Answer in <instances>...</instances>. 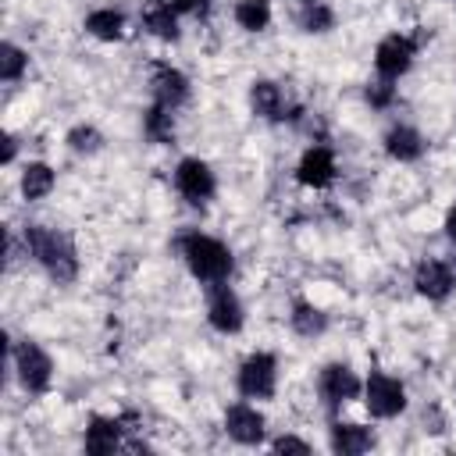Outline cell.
I'll use <instances>...</instances> for the list:
<instances>
[{
    "instance_id": "4316f807",
    "label": "cell",
    "mask_w": 456,
    "mask_h": 456,
    "mask_svg": "<svg viewBox=\"0 0 456 456\" xmlns=\"http://www.w3.org/2000/svg\"><path fill=\"white\" fill-rule=\"evenodd\" d=\"M392 100H395V86H392V78H378V82L367 86V103H370V107H388Z\"/></svg>"
},
{
    "instance_id": "7a4b0ae2",
    "label": "cell",
    "mask_w": 456,
    "mask_h": 456,
    "mask_svg": "<svg viewBox=\"0 0 456 456\" xmlns=\"http://www.w3.org/2000/svg\"><path fill=\"white\" fill-rule=\"evenodd\" d=\"M178 249H182V260L192 271V278H200L207 285L228 281V274H232V249L221 239L203 235V232H189V235L178 239Z\"/></svg>"
},
{
    "instance_id": "5bb4252c",
    "label": "cell",
    "mask_w": 456,
    "mask_h": 456,
    "mask_svg": "<svg viewBox=\"0 0 456 456\" xmlns=\"http://www.w3.org/2000/svg\"><path fill=\"white\" fill-rule=\"evenodd\" d=\"M185 100H189V78L171 64H157L153 68V103L178 110Z\"/></svg>"
},
{
    "instance_id": "6da1fadb",
    "label": "cell",
    "mask_w": 456,
    "mask_h": 456,
    "mask_svg": "<svg viewBox=\"0 0 456 456\" xmlns=\"http://www.w3.org/2000/svg\"><path fill=\"white\" fill-rule=\"evenodd\" d=\"M25 249L36 256V264L53 278V281H71L78 274V253L75 242L46 224H28L25 228Z\"/></svg>"
},
{
    "instance_id": "83f0119b",
    "label": "cell",
    "mask_w": 456,
    "mask_h": 456,
    "mask_svg": "<svg viewBox=\"0 0 456 456\" xmlns=\"http://www.w3.org/2000/svg\"><path fill=\"white\" fill-rule=\"evenodd\" d=\"M271 449H274V452H310V445H306L303 438H296V435H281V438H274Z\"/></svg>"
},
{
    "instance_id": "8992f818",
    "label": "cell",
    "mask_w": 456,
    "mask_h": 456,
    "mask_svg": "<svg viewBox=\"0 0 456 456\" xmlns=\"http://www.w3.org/2000/svg\"><path fill=\"white\" fill-rule=\"evenodd\" d=\"M413 57H417V43H413L410 36H403V32H388V36L374 46V68H378L381 78H392V82L410 71Z\"/></svg>"
},
{
    "instance_id": "f1b7e54d",
    "label": "cell",
    "mask_w": 456,
    "mask_h": 456,
    "mask_svg": "<svg viewBox=\"0 0 456 456\" xmlns=\"http://www.w3.org/2000/svg\"><path fill=\"white\" fill-rule=\"evenodd\" d=\"M178 14H192V18H207L210 14V0H175Z\"/></svg>"
},
{
    "instance_id": "9c48e42d",
    "label": "cell",
    "mask_w": 456,
    "mask_h": 456,
    "mask_svg": "<svg viewBox=\"0 0 456 456\" xmlns=\"http://www.w3.org/2000/svg\"><path fill=\"white\" fill-rule=\"evenodd\" d=\"M224 431H228V438L239 442V445H260V442H264V431H267V420H264V413H260L256 406H249V403H232V406L224 410Z\"/></svg>"
},
{
    "instance_id": "8fae6325",
    "label": "cell",
    "mask_w": 456,
    "mask_h": 456,
    "mask_svg": "<svg viewBox=\"0 0 456 456\" xmlns=\"http://www.w3.org/2000/svg\"><path fill=\"white\" fill-rule=\"evenodd\" d=\"M452 285H456V274H452V267H449L445 260L428 256V260H420L417 271H413V289H417L424 299H431V303L449 299Z\"/></svg>"
},
{
    "instance_id": "3957f363",
    "label": "cell",
    "mask_w": 456,
    "mask_h": 456,
    "mask_svg": "<svg viewBox=\"0 0 456 456\" xmlns=\"http://www.w3.org/2000/svg\"><path fill=\"white\" fill-rule=\"evenodd\" d=\"M363 406L370 417L378 420H392L406 410V388L399 378L385 374V370H370V378L363 381Z\"/></svg>"
},
{
    "instance_id": "ac0fdd59",
    "label": "cell",
    "mask_w": 456,
    "mask_h": 456,
    "mask_svg": "<svg viewBox=\"0 0 456 456\" xmlns=\"http://www.w3.org/2000/svg\"><path fill=\"white\" fill-rule=\"evenodd\" d=\"M374 445V431L363 424H331V449L342 456H360Z\"/></svg>"
},
{
    "instance_id": "ba28073f",
    "label": "cell",
    "mask_w": 456,
    "mask_h": 456,
    "mask_svg": "<svg viewBox=\"0 0 456 456\" xmlns=\"http://www.w3.org/2000/svg\"><path fill=\"white\" fill-rule=\"evenodd\" d=\"M317 392L328 406H342V403H349L363 392V381L356 378V370L349 363H328L317 374Z\"/></svg>"
},
{
    "instance_id": "cb8c5ba5",
    "label": "cell",
    "mask_w": 456,
    "mask_h": 456,
    "mask_svg": "<svg viewBox=\"0 0 456 456\" xmlns=\"http://www.w3.org/2000/svg\"><path fill=\"white\" fill-rule=\"evenodd\" d=\"M25 68H28V53L21 46H14V43H4L0 46V78L4 82H18L25 75Z\"/></svg>"
},
{
    "instance_id": "d4e9b609",
    "label": "cell",
    "mask_w": 456,
    "mask_h": 456,
    "mask_svg": "<svg viewBox=\"0 0 456 456\" xmlns=\"http://www.w3.org/2000/svg\"><path fill=\"white\" fill-rule=\"evenodd\" d=\"M68 146H71V153L89 157V153H96V150L103 146V135H100L93 125H75V128L68 132Z\"/></svg>"
},
{
    "instance_id": "4dcf8cb0",
    "label": "cell",
    "mask_w": 456,
    "mask_h": 456,
    "mask_svg": "<svg viewBox=\"0 0 456 456\" xmlns=\"http://www.w3.org/2000/svg\"><path fill=\"white\" fill-rule=\"evenodd\" d=\"M445 232H449V239L456 242V207L449 210V217H445Z\"/></svg>"
},
{
    "instance_id": "ffe728a7",
    "label": "cell",
    "mask_w": 456,
    "mask_h": 456,
    "mask_svg": "<svg viewBox=\"0 0 456 456\" xmlns=\"http://www.w3.org/2000/svg\"><path fill=\"white\" fill-rule=\"evenodd\" d=\"M86 32L103 39V43H114V39L125 36V14L114 11V7H96V11L86 14Z\"/></svg>"
},
{
    "instance_id": "277c9868",
    "label": "cell",
    "mask_w": 456,
    "mask_h": 456,
    "mask_svg": "<svg viewBox=\"0 0 456 456\" xmlns=\"http://www.w3.org/2000/svg\"><path fill=\"white\" fill-rule=\"evenodd\" d=\"M14 374H18V381H21L25 392L39 395L53 381V360H50V353L43 346H36V342L25 338V342L14 346Z\"/></svg>"
},
{
    "instance_id": "4fadbf2b",
    "label": "cell",
    "mask_w": 456,
    "mask_h": 456,
    "mask_svg": "<svg viewBox=\"0 0 456 456\" xmlns=\"http://www.w3.org/2000/svg\"><path fill=\"white\" fill-rule=\"evenodd\" d=\"M125 420L128 417H89V428H86V452L93 456H107L121 445V431H125Z\"/></svg>"
},
{
    "instance_id": "7402d4cb",
    "label": "cell",
    "mask_w": 456,
    "mask_h": 456,
    "mask_svg": "<svg viewBox=\"0 0 456 456\" xmlns=\"http://www.w3.org/2000/svg\"><path fill=\"white\" fill-rule=\"evenodd\" d=\"M235 21L246 32H264L271 25V0H235Z\"/></svg>"
},
{
    "instance_id": "484cf974",
    "label": "cell",
    "mask_w": 456,
    "mask_h": 456,
    "mask_svg": "<svg viewBox=\"0 0 456 456\" xmlns=\"http://www.w3.org/2000/svg\"><path fill=\"white\" fill-rule=\"evenodd\" d=\"M331 25H335V14H331L328 4H321V0L306 4V14H303V28L306 32H328Z\"/></svg>"
},
{
    "instance_id": "d6986e66",
    "label": "cell",
    "mask_w": 456,
    "mask_h": 456,
    "mask_svg": "<svg viewBox=\"0 0 456 456\" xmlns=\"http://www.w3.org/2000/svg\"><path fill=\"white\" fill-rule=\"evenodd\" d=\"M53 185H57V175H53L50 164H43V160H28V164H25V171H21V196H25L28 203L50 196Z\"/></svg>"
},
{
    "instance_id": "30bf717a",
    "label": "cell",
    "mask_w": 456,
    "mask_h": 456,
    "mask_svg": "<svg viewBox=\"0 0 456 456\" xmlns=\"http://www.w3.org/2000/svg\"><path fill=\"white\" fill-rule=\"evenodd\" d=\"M207 321H210V328L214 331H221V335H235L239 328H242V321H246V314H242V303H239V296L221 281V285H214L210 289V303H207Z\"/></svg>"
},
{
    "instance_id": "9a60e30c",
    "label": "cell",
    "mask_w": 456,
    "mask_h": 456,
    "mask_svg": "<svg viewBox=\"0 0 456 456\" xmlns=\"http://www.w3.org/2000/svg\"><path fill=\"white\" fill-rule=\"evenodd\" d=\"M385 153L399 164H413L424 157V135L413 125H392L385 132Z\"/></svg>"
},
{
    "instance_id": "1f68e13d",
    "label": "cell",
    "mask_w": 456,
    "mask_h": 456,
    "mask_svg": "<svg viewBox=\"0 0 456 456\" xmlns=\"http://www.w3.org/2000/svg\"><path fill=\"white\" fill-rule=\"evenodd\" d=\"M299 4H314V0H299Z\"/></svg>"
},
{
    "instance_id": "f546056e",
    "label": "cell",
    "mask_w": 456,
    "mask_h": 456,
    "mask_svg": "<svg viewBox=\"0 0 456 456\" xmlns=\"http://www.w3.org/2000/svg\"><path fill=\"white\" fill-rule=\"evenodd\" d=\"M14 153H18V139L7 132V135H4V157H0V160H4V164H11V160H14Z\"/></svg>"
},
{
    "instance_id": "e0dca14e",
    "label": "cell",
    "mask_w": 456,
    "mask_h": 456,
    "mask_svg": "<svg viewBox=\"0 0 456 456\" xmlns=\"http://www.w3.org/2000/svg\"><path fill=\"white\" fill-rule=\"evenodd\" d=\"M142 25H146L157 39H164V43H175V39L182 36V32H178V7H175V4H164V0L146 4Z\"/></svg>"
},
{
    "instance_id": "603a6c76",
    "label": "cell",
    "mask_w": 456,
    "mask_h": 456,
    "mask_svg": "<svg viewBox=\"0 0 456 456\" xmlns=\"http://www.w3.org/2000/svg\"><path fill=\"white\" fill-rule=\"evenodd\" d=\"M142 128H146V135H150L153 142H171V139H175V110L164 107V103H153V107L146 110Z\"/></svg>"
},
{
    "instance_id": "44dd1931",
    "label": "cell",
    "mask_w": 456,
    "mask_h": 456,
    "mask_svg": "<svg viewBox=\"0 0 456 456\" xmlns=\"http://www.w3.org/2000/svg\"><path fill=\"white\" fill-rule=\"evenodd\" d=\"M289 321H292L296 335H303V338L324 335V328H328V314H324L321 306L306 303V299H296V303H292V314H289Z\"/></svg>"
},
{
    "instance_id": "7c38bea8",
    "label": "cell",
    "mask_w": 456,
    "mask_h": 456,
    "mask_svg": "<svg viewBox=\"0 0 456 456\" xmlns=\"http://www.w3.org/2000/svg\"><path fill=\"white\" fill-rule=\"evenodd\" d=\"M335 153L328 146H310L296 164V182L306 189H328L335 182Z\"/></svg>"
},
{
    "instance_id": "52a82bcc",
    "label": "cell",
    "mask_w": 456,
    "mask_h": 456,
    "mask_svg": "<svg viewBox=\"0 0 456 456\" xmlns=\"http://www.w3.org/2000/svg\"><path fill=\"white\" fill-rule=\"evenodd\" d=\"M175 189L182 192V200H189V203L200 207V203H207V200L214 196L217 178H214V171H210L207 160L185 157V160H178V167H175Z\"/></svg>"
},
{
    "instance_id": "2e32d148",
    "label": "cell",
    "mask_w": 456,
    "mask_h": 456,
    "mask_svg": "<svg viewBox=\"0 0 456 456\" xmlns=\"http://www.w3.org/2000/svg\"><path fill=\"white\" fill-rule=\"evenodd\" d=\"M249 107H253L256 118H264V121H278L281 110H285V96H281L278 82H271V78H256V82L249 86Z\"/></svg>"
},
{
    "instance_id": "5b68a950",
    "label": "cell",
    "mask_w": 456,
    "mask_h": 456,
    "mask_svg": "<svg viewBox=\"0 0 456 456\" xmlns=\"http://www.w3.org/2000/svg\"><path fill=\"white\" fill-rule=\"evenodd\" d=\"M239 392L246 399H271L274 388H278V360L274 353H249L239 367V378H235Z\"/></svg>"
}]
</instances>
